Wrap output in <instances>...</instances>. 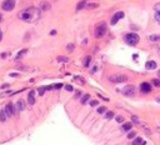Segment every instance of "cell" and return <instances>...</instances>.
I'll use <instances>...</instances> for the list:
<instances>
[{"label":"cell","mask_w":160,"mask_h":145,"mask_svg":"<svg viewBox=\"0 0 160 145\" xmlns=\"http://www.w3.org/2000/svg\"><path fill=\"white\" fill-rule=\"evenodd\" d=\"M41 10L40 9H36V8H28L25 10H21L18 14V18L20 20L25 21V23H35L38 21L41 16Z\"/></svg>","instance_id":"1"},{"label":"cell","mask_w":160,"mask_h":145,"mask_svg":"<svg viewBox=\"0 0 160 145\" xmlns=\"http://www.w3.org/2000/svg\"><path fill=\"white\" fill-rule=\"evenodd\" d=\"M106 34V24L104 21H101L96 26H95V31H94V35H95V38H103V36Z\"/></svg>","instance_id":"2"},{"label":"cell","mask_w":160,"mask_h":145,"mask_svg":"<svg viewBox=\"0 0 160 145\" xmlns=\"http://www.w3.org/2000/svg\"><path fill=\"white\" fill-rule=\"evenodd\" d=\"M109 80L113 84H120V83H126L128 81V76L124 74H114L109 76Z\"/></svg>","instance_id":"3"},{"label":"cell","mask_w":160,"mask_h":145,"mask_svg":"<svg viewBox=\"0 0 160 145\" xmlns=\"http://www.w3.org/2000/svg\"><path fill=\"white\" fill-rule=\"evenodd\" d=\"M125 41L128 43L129 45H136L138 43H139L140 38H139V35H138L136 33H129L125 35Z\"/></svg>","instance_id":"4"},{"label":"cell","mask_w":160,"mask_h":145,"mask_svg":"<svg viewBox=\"0 0 160 145\" xmlns=\"http://www.w3.org/2000/svg\"><path fill=\"white\" fill-rule=\"evenodd\" d=\"M15 0H4L1 4V8L5 11H11L14 8H15Z\"/></svg>","instance_id":"5"},{"label":"cell","mask_w":160,"mask_h":145,"mask_svg":"<svg viewBox=\"0 0 160 145\" xmlns=\"http://www.w3.org/2000/svg\"><path fill=\"white\" fill-rule=\"evenodd\" d=\"M136 93V89L134 85H126L124 89H123V94H124L125 96H134Z\"/></svg>","instance_id":"6"},{"label":"cell","mask_w":160,"mask_h":145,"mask_svg":"<svg viewBox=\"0 0 160 145\" xmlns=\"http://www.w3.org/2000/svg\"><path fill=\"white\" fill-rule=\"evenodd\" d=\"M5 113H6V115H8V118H11V116H14L15 115V113H16V110L14 109V105L11 104V103H9V104H6V106H5Z\"/></svg>","instance_id":"7"},{"label":"cell","mask_w":160,"mask_h":145,"mask_svg":"<svg viewBox=\"0 0 160 145\" xmlns=\"http://www.w3.org/2000/svg\"><path fill=\"white\" fill-rule=\"evenodd\" d=\"M124 18V13L123 11H118V13H115L114 15H113V18H111V21H110V24L111 25H115L118 21L120 20V19H123Z\"/></svg>","instance_id":"8"},{"label":"cell","mask_w":160,"mask_h":145,"mask_svg":"<svg viewBox=\"0 0 160 145\" xmlns=\"http://www.w3.org/2000/svg\"><path fill=\"white\" fill-rule=\"evenodd\" d=\"M25 109V101L24 100H18L16 101V104H15V110H16V113H20V111H23Z\"/></svg>","instance_id":"9"},{"label":"cell","mask_w":160,"mask_h":145,"mask_svg":"<svg viewBox=\"0 0 160 145\" xmlns=\"http://www.w3.org/2000/svg\"><path fill=\"white\" fill-rule=\"evenodd\" d=\"M140 90H141V93H144V94H148V93L151 91V85H150L149 83H141Z\"/></svg>","instance_id":"10"},{"label":"cell","mask_w":160,"mask_h":145,"mask_svg":"<svg viewBox=\"0 0 160 145\" xmlns=\"http://www.w3.org/2000/svg\"><path fill=\"white\" fill-rule=\"evenodd\" d=\"M50 8H51V6H50V4H49V3H46V1H41V3H40V5H39V9H40L43 13L50 10Z\"/></svg>","instance_id":"11"},{"label":"cell","mask_w":160,"mask_h":145,"mask_svg":"<svg viewBox=\"0 0 160 145\" xmlns=\"http://www.w3.org/2000/svg\"><path fill=\"white\" fill-rule=\"evenodd\" d=\"M28 103L30 105H34L35 104V91H30L28 95Z\"/></svg>","instance_id":"12"},{"label":"cell","mask_w":160,"mask_h":145,"mask_svg":"<svg viewBox=\"0 0 160 145\" xmlns=\"http://www.w3.org/2000/svg\"><path fill=\"white\" fill-rule=\"evenodd\" d=\"M145 68H146L148 70H153L156 68V63L153 61V60H149L148 63H145Z\"/></svg>","instance_id":"13"},{"label":"cell","mask_w":160,"mask_h":145,"mask_svg":"<svg viewBox=\"0 0 160 145\" xmlns=\"http://www.w3.org/2000/svg\"><path fill=\"white\" fill-rule=\"evenodd\" d=\"M6 119H8V115H6L5 110H0V121H1V123H5Z\"/></svg>","instance_id":"14"},{"label":"cell","mask_w":160,"mask_h":145,"mask_svg":"<svg viewBox=\"0 0 160 145\" xmlns=\"http://www.w3.org/2000/svg\"><path fill=\"white\" fill-rule=\"evenodd\" d=\"M133 145H145V141L141 138H135L134 141H133Z\"/></svg>","instance_id":"15"},{"label":"cell","mask_w":160,"mask_h":145,"mask_svg":"<svg viewBox=\"0 0 160 145\" xmlns=\"http://www.w3.org/2000/svg\"><path fill=\"white\" fill-rule=\"evenodd\" d=\"M131 126H133L131 123H125V124L123 125V130H124V131H130V130H131Z\"/></svg>","instance_id":"16"},{"label":"cell","mask_w":160,"mask_h":145,"mask_svg":"<svg viewBox=\"0 0 160 145\" xmlns=\"http://www.w3.org/2000/svg\"><path fill=\"white\" fill-rule=\"evenodd\" d=\"M149 40L153 43H158V41H160V35H150Z\"/></svg>","instance_id":"17"},{"label":"cell","mask_w":160,"mask_h":145,"mask_svg":"<svg viewBox=\"0 0 160 145\" xmlns=\"http://www.w3.org/2000/svg\"><path fill=\"white\" fill-rule=\"evenodd\" d=\"M90 63H91V56H90V55L85 56V59H84V66L88 68L89 65H90Z\"/></svg>","instance_id":"18"},{"label":"cell","mask_w":160,"mask_h":145,"mask_svg":"<svg viewBox=\"0 0 160 145\" xmlns=\"http://www.w3.org/2000/svg\"><path fill=\"white\" fill-rule=\"evenodd\" d=\"M26 53H28V49H23V50H21V51H19V54L16 55V58H15V59H16V60H19L20 58H23V56H24V55H25Z\"/></svg>","instance_id":"19"},{"label":"cell","mask_w":160,"mask_h":145,"mask_svg":"<svg viewBox=\"0 0 160 145\" xmlns=\"http://www.w3.org/2000/svg\"><path fill=\"white\" fill-rule=\"evenodd\" d=\"M59 63H68L69 61V58L66 56H58V59H56Z\"/></svg>","instance_id":"20"},{"label":"cell","mask_w":160,"mask_h":145,"mask_svg":"<svg viewBox=\"0 0 160 145\" xmlns=\"http://www.w3.org/2000/svg\"><path fill=\"white\" fill-rule=\"evenodd\" d=\"M90 99V95H89V94H86V95H84L83 98H81V100H80V103H81V104H86V103H88V100Z\"/></svg>","instance_id":"21"},{"label":"cell","mask_w":160,"mask_h":145,"mask_svg":"<svg viewBox=\"0 0 160 145\" xmlns=\"http://www.w3.org/2000/svg\"><path fill=\"white\" fill-rule=\"evenodd\" d=\"M151 83H153L154 86H156V88H160V79H154Z\"/></svg>","instance_id":"22"},{"label":"cell","mask_w":160,"mask_h":145,"mask_svg":"<svg viewBox=\"0 0 160 145\" xmlns=\"http://www.w3.org/2000/svg\"><path fill=\"white\" fill-rule=\"evenodd\" d=\"M16 69H19V70H23V71H25V70H28L29 68H28V66H25V65L18 64V65H16Z\"/></svg>","instance_id":"23"},{"label":"cell","mask_w":160,"mask_h":145,"mask_svg":"<svg viewBox=\"0 0 160 145\" xmlns=\"http://www.w3.org/2000/svg\"><path fill=\"white\" fill-rule=\"evenodd\" d=\"M86 6V4H85V1H81V3H79L78 4V6H76V10H80V9H83V8H85Z\"/></svg>","instance_id":"24"},{"label":"cell","mask_w":160,"mask_h":145,"mask_svg":"<svg viewBox=\"0 0 160 145\" xmlns=\"http://www.w3.org/2000/svg\"><path fill=\"white\" fill-rule=\"evenodd\" d=\"M45 90H48V86H41V88H39V89H38V91H39V94H40V95H43Z\"/></svg>","instance_id":"25"},{"label":"cell","mask_w":160,"mask_h":145,"mask_svg":"<svg viewBox=\"0 0 160 145\" xmlns=\"http://www.w3.org/2000/svg\"><path fill=\"white\" fill-rule=\"evenodd\" d=\"M105 118H106V119H111V118H114V113H113V111H108V113L105 114Z\"/></svg>","instance_id":"26"},{"label":"cell","mask_w":160,"mask_h":145,"mask_svg":"<svg viewBox=\"0 0 160 145\" xmlns=\"http://www.w3.org/2000/svg\"><path fill=\"white\" fill-rule=\"evenodd\" d=\"M135 136H136V133H135V131H130V133L128 134V138H129V139H134Z\"/></svg>","instance_id":"27"},{"label":"cell","mask_w":160,"mask_h":145,"mask_svg":"<svg viewBox=\"0 0 160 145\" xmlns=\"http://www.w3.org/2000/svg\"><path fill=\"white\" fill-rule=\"evenodd\" d=\"M104 111H106V108H105V106H100V108L98 109V113H99V114H104Z\"/></svg>","instance_id":"28"},{"label":"cell","mask_w":160,"mask_h":145,"mask_svg":"<svg viewBox=\"0 0 160 145\" xmlns=\"http://www.w3.org/2000/svg\"><path fill=\"white\" fill-rule=\"evenodd\" d=\"M155 20L160 24V13L159 11H155Z\"/></svg>","instance_id":"29"},{"label":"cell","mask_w":160,"mask_h":145,"mask_svg":"<svg viewBox=\"0 0 160 145\" xmlns=\"http://www.w3.org/2000/svg\"><path fill=\"white\" fill-rule=\"evenodd\" d=\"M86 8H89V9H94V8H98V4H86Z\"/></svg>","instance_id":"30"},{"label":"cell","mask_w":160,"mask_h":145,"mask_svg":"<svg viewBox=\"0 0 160 145\" xmlns=\"http://www.w3.org/2000/svg\"><path fill=\"white\" fill-rule=\"evenodd\" d=\"M154 10L160 13V3H158V4H155V5H154Z\"/></svg>","instance_id":"31"},{"label":"cell","mask_w":160,"mask_h":145,"mask_svg":"<svg viewBox=\"0 0 160 145\" xmlns=\"http://www.w3.org/2000/svg\"><path fill=\"white\" fill-rule=\"evenodd\" d=\"M66 50H68V51H73V50H74V45H73V44H69V45L66 46Z\"/></svg>","instance_id":"32"},{"label":"cell","mask_w":160,"mask_h":145,"mask_svg":"<svg viewBox=\"0 0 160 145\" xmlns=\"http://www.w3.org/2000/svg\"><path fill=\"white\" fill-rule=\"evenodd\" d=\"M116 121H118V123H124V118L119 115V116H116Z\"/></svg>","instance_id":"33"},{"label":"cell","mask_w":160,"mask_h":145,"mask_svg":"<svg viewBox=\"0 0 160 145\" xmlns=\"http://www.w3.org/2000/svg\"><path fill=\"white\" fill-rule=\"evenodd\" d=\"M98 104H99V103H98L96 100H91V101H90V105H91V106H96Z\"/></svg>","instance_id":"34"},{"label":"cell","mask_w":160,"mask_h":145,"mask_svg":"<svg viewBox=\"0 0 160 145\" xmlns=\"http://www.w3.org/2000/svg\"><path fill=\"white\" fill-rule=\"evenodd\" d=\"M65 89H66L68 91H73V86L71 85H65Z\"/></svg>","instance_id":"35"},{"label":"cell","mask_w":160,"mask_h":145,"mask_svg":"<svg viewBox=\"0 0 160 145\" xmlns=\"http://www.w3.org/2000/svg\"><path fill=\"white\" fill-rule=\"evenodd\" d=\"M63 88V84H56L54 85V89H61Z\"/></svg>","instance_id":"36"},{"label":"cell","mask_w":160,"mask_h":145,"mask_svg":"<svg viewBox=\"0 0 160 145\" xmlns=\"http://www.w3.org/2000/svg\"><path fill=\"white\" fill-rule=\"evenodd\" d=\"M133 121L135 123V124H139V119H138L136 116H133Z\"/></svg>","instance_id":"37"},{"label":"cell","mask_w":160,"mask_h":145,"mask_svg":"<svg viewBox=\"0 0 160 145\" xmlns=\"http://www.w3.org/2000/svg\"><path fill=\"white\" fill-rule=\"evenodd\" d=\"M79 96H81V91H76V94H75V98H79Z\"/></svg>","instance_id":"38"},{"label":"cell","mask_w":160,"mask_h":145,"mask_svg":"<svg viewBox=\"0 0 160 145\" xmlns=\"http://www.w3.org/2000/svg\"><path fill=\"white\" fill-rule=\"evenodd\" d=\"M10 76H13V78H18L19 74H16V72H13V74H10Z\"/></svg>","instance_id":"39"},{"label":"cell","mask_w":160,"mask_h":145,"mask_svg":"<svg viewBox=\"0 0 160 145\" xmlns=\"http://www.w3.org/2000/svg\"><path fill=\"white\" fill-rule=\"evenodd\" d=\"M8 86H9V84H4V85L1 86V88H3V89H5V88H8Z\"/></svg>","instance_id":"40"},{"label":"cell","mask_w":160,"mask_h":145,"mask_svg":"<svg viewBox=\"0 0 160 145\" xmlns=\"http://www.w3.org/2000/svg\"><path fill=\"white\" fill-rule=\"evenodd\" d=\"M51 35H56V30H51V33H50Z\"/></svg>","instance_id":"41"},{"label":"cell","mask_w":160,"mask_h":145,"mask_svg":"<svg viewBox=\"0 0 160 145\" xmlns=\"http://www.w3.org/2000/svg\"><path fill=\"white\" fill-rule=\"evenodd\" d=\"M1 21H3V14L0 13V23H1Z\"/></svg>","instance_id":"42"},{"label":"cell","mask_w":160,"mask_h":145,"mask_svg":"<svg viewBox=\"0 0 160 145\" xmlns=\"http://www.w3.org/2000/svg\"><path fill=\"white\" fill-rule=\"evenodd\" d=\"M6 55H8L6 53H3V54H1V58H6Z\"/></svg>","instance_id":"43"},{"label":"cell","mask_w":160,"mask_h":145,"mask_svg":"<svg viewBox=\"0 0 160 145\" xmlns=\"http://www.w3.org/2000/svg\"><path fill=\"white\" fill-rule=\"evenodd\" d=\"M3 39V33H1V30H0V40Z\"/></svg>","instance_id":"44"},{"label":"cell","mask_w":160,"mask_h":145,"mask_svg":"<svg viewBox=\"0 0 160 145\" xmlns=\"http://www.w3.org/2000/svg\"><path fill=\"white\" fill-rule=\"evenodd\" d=\"M158 76H159V78H160V70H159V71H158Z\"/></svg>","instance_id":"45"},{"label":"cell","mask_w":160,"mask_h":145,"mask_svg":"<svg viewBox=\"0 0 160 145\" xmlns=\"http://www.w3.org/2000/svg\"><path fill=\"white\" fill-rule=\"evenodd\" d=\"M158 101H159V103H160V98H158Z\"/></svg>","instance_id":"46"}]
</instances>
